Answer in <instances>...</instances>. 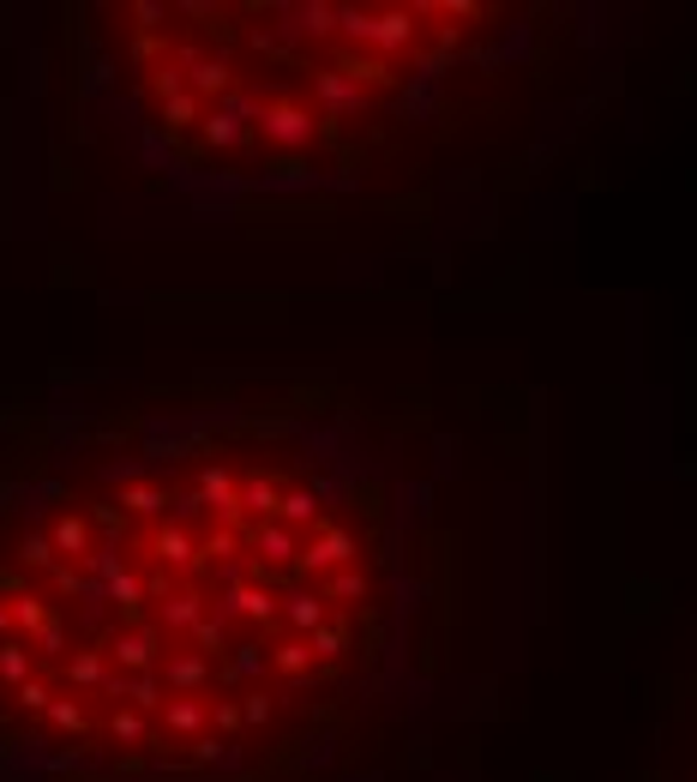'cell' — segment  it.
Masks as SVG:
<instances>
[{"label":"cell","instance_id":"obj_1","mask_svg":"<svg viewBox=\"0 0 697 782\" xmlns=\"http://www.w3.org/2000/svg\"><path fill=\"white\" fill-rule=\"evenodd\" d=\"M391 452L355 409L163 398L0 469V770L301 782L391 704Z\"/></svg>","mask_w":697,"mask_h":782},{"label":"cell","instance_id":"obj_2","mask_svg":"<svg viewBox=\"0 0 697 782\" xmlns=\"http://www.w3.org/2000/svg\"><path fill=\"white\" fill-rule=\"evenodd\" d=\"M97 85L181 181L283 193L367 169L457 73L487 7H97Z\"/></svg>","mask_w":697,"mask_h":782}]
</instances>
